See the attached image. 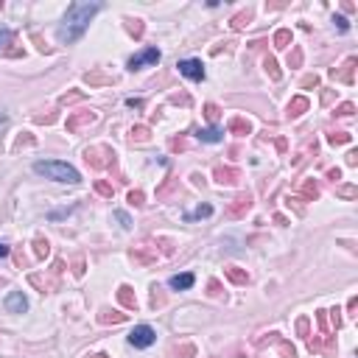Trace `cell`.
Segmentation results:
<instances>
[{
  "instance_id": "31",
  "label": "cell",
  "mask_w": 358,
  "mask_h": 358,
  "mask_svg": "<svg viewBox=\"0 0 358 358\" xmlns=\"http://www.w3.org/2000/svg\"><path fill=\"white\" fill-rule=\"evenodd\" d=\"M126 31L129 34H132V37H143V23H140V20H126Z\"/></svg>"
},
{
  "instance_id": "16",
  "label": "cell",
  "mask_w": 358,
  "mask_h": 358,
  "mask_svg": "<svg viewBox=\"0 0 358 358\" xmlns=\"http://www.w3.org/2000/svg\"><path fill=\"white\" fill-rule=\"evenodd\" d=\"M207 216H213V207H210V204H199L196 210L185 213L182 219H185V221H199V219H207Z\"/></svg>"
},
{
  "instance_id": "7",
  "label": "cell",
  "mask_w": 358,
  "mask_h": 358,
  "mask_svg": "<svg viewBox=\"0 0 358 358\" xmlns=\"http://www.w3.org/2000/svg\"><path fill=\"white\" fill-rule=\"evenodd\" d=\"M98 115L95 112H81V115H70L67 118V132H81L84 126H90V123H95Z\"/></svg>"
},
{
  "instance_id": "20",
  "label": "cell",
  "mask_w": 358,
  "mask_h": 358,
  "mask_svg": "<svg viewBox=\"0 0 358 358\" xmlns=\"http://www.w3.org/2000/svg\"><path fill=\"white\" fill-rule=\"evenodd\" d=\"M126 319V314H118V311H101V314H98V322H101V325H118V322H123Z\"/></svg>"
},
{
  "instance_id": "13",
  "label": "cell",
  "mask_w": 358,
  "mask_h": 358,
  "mask_svg": "<svg viewBox=\"0 0 358 358\" xmlns=\"http://www.w3.org/2000/svg\"><path fill=\"white\" fill-rule=\"evenodd\" d=\"M196 137H199L201 143H219V140H224V132H221L219 126H207V129H199Z\"/></svg>"
},
{
  "instance_id": "14",
  "label": "cell",
  "mask_w": 358,
  "mask_h": 358,
  "mask_svg": "<svg viewBox=\"0 0 358 358\" xmlns=\"http://www.w3.org/2000/svg\"><path fill=\"white\" fill-rule=\"evenodd\" d=\"M118 299H121L123 308H132V311L137 308V297H134V291L129 285H121V288H118Z\"/></svg>"
},
{
  "instance_id": "21",
  "label": "cell",
  "mask_w": 358,
  "mask_h": 358,
  "mask_svg": "<svg viewBox=\"0 0 358 358\" xmlns=\"http://www.w3.org/2000/svg\"><path fill=\"white\" fill-rule=\"evenodd\" d=\"M272 341H274V344H277V350H280V355H283V358H297V350H294V347L288 344V341L277 339V333L272 336Z\"/></svg>"
},
{
  "instance_id": "26",
  "label": "cell",
  "mask_w": 358,
  "mask_h": 358,
  "mask_svg": "<svg viewBox=\"0 0 358 358\" xmlns=\"http://www.w3.org/2000/svg\"><path fill=\"white\" fill-rule=\"evenodd\" d=\"M249 20H252V12L246 9V12H241V14H235V17H232V28L241 31L243 25H249Z\"/></svg>"
},
{
  "instance_id": "8",
  "label": "cell",
  "mask_w": 358,
  "mask_h": 358,
  "mask_svg": "<svg viewBox=\"0 0 358 358\" xmlns=\"http://www.w3.org/2000/svg\"><path fill=\"white\" fill-rule=\"evenodd\" d=\"M6 311L9 314H25L28 311V299H25L23 291H12L6 297Z\"/></svg>"
},
{
  "instance_id": "11",
  "label": "cell",
  "mask_w": 358,
  "mask_h": 358,
  "mask_svg": "<svg viewBox=\"0 0 358 358\" xmlns=\"http://www.w3.org/2000/svg\"><path fill=\"white\" fill-rule=\"evenodd\" d=\"M213 176H216V182H221V185H232V182H238V176H241V171L238 168H216L213 171Z\"/></svg>"
},
{
  "instance_id": "38",
  "label": "cell",
  "mask_w": 358,
  "mask_h": 358,
  "mask_svg": "<svg viewBox=\"0 0 358 358\" xmlns=\"http://www.w3.org/2000/svg\"><path fill=\"white\" fill-rule=\"evenodd\" d=\"M336 193L344 196V199H352V196H355V188H352V185H344V188H339Z\"/></svg>"
},
{
  "instance_id": "44",
  "label": "cell",
  "mask_w": 358,
  "mask_h": 358,
  "mask_svg": "<svg viewBox=\"0 0 358 358\" xmlns=\"http://www.w3.org/2000/svg\"><path fill=\"white\" fill-rule=\"evenodd\" d=\"M319 84V79L316 76H308V79H302V87H316Z\"/></svg>"
},
{
  "instance_id": "12",
  "label": "cell",
  "mask_w": 358,
  "mask_h": 358,
  "mask_svg": "<svg viewBox=\"0 0 358 358\" xmlns=\"http://www.w3.org/2000/svg\"><path fill=\"white\" fill-rule=\"evenodd\" d=\"M132 261L146 266V263H154V261H157V252H151V249L143 243V246H134V249H132Z\"/></svg>"
},
{
  "instance_id": "27",
  "label": "cell",
  "mask_w": 358,
  "mask_h": 358,
  "mask_svg": "<svg viewBox=\"0 0 358 358\" xmlns=\"http://www.w3.org/2000/svg\"><path fill=\"white\" fill-rule=\"evenodd\" d=\"M352 140V134H347V132H333V134H328V143L330 146H341V143H350Z\"/></svg>"
},
{
  "instance_id": "24",
  "label": "cell",
  "mask_w": 358,
  "mask_h": 358,
  "mask_svg": "<svg viewBox=\"0 0 358 358\" xmlns=\"http://www.w3.org/2000/svg\"><path fill=\"white\" fill-rule=\"evenodd\" d=\"M12 39H14V31L6 28V25H0V50H6V54H9V45H12Z\"/></svg>"
},
{
  "instance_id": "30",
  "label": "cell",
  "mask_w": 358,
  "mask_h": 358,
  "mask_svg": "<svg viewBox=\"0 0 358 358\" xmlns=\"http://www.w3.org/2000/svg\"><path fill=\"white\" fill-rule=\"evenodd\" d=\"M193 344H182V347H174V350H171V355H174V358H190V355H193Z\"/></svg>"
},
{
  "instance_id": "22",
  "label": "cell",
  "mask_w": 358,
  "mask_h": 358,
  "mask_svg": "<svg viewBox=\"0 0 358 358\" xmlns=\"http://www.w3.org/2000/svg\"><path fill=\"white\" fill-rule=\"evenodd\" d=\"M230 132H235V134H249V132H252V123L243 121V118H232V121H230Z\"/></svg>"
},
{
  "instance_id": "19",
  "label": "cell",
  "mask_w": 358,
  "mask_h": 358,
  "mask_svg": "<svg viewBox=\"0 0 358 358\" xmlns=\"http://www.w3.org/2000/svg\"><path fill=\"white\" fill-rule=\"evenodd\" d=\"M299 196H302L305 201H314L316 196H319V188H316V182H314V179L302 182V188H299Z\"/></svg>"
},
{
  "instance_id": "39",
  "label": "cell",
  "mask_w": 358,
  "mask_h": 358,
  "mask_svg": "<svg viewBox=\"0 0 358 358\" xmlns=\"http://www.w3.org/2000/svg\"><path fill=\"white\" fill-rule=\"evenodd\" d=\"M352 112H355V107H352V104H341L339 110H336V115H352Z\"/></svg>"
},
{
  "instance_id": "28",
  "label": "cell",
  "mask_w": 358,
  "mask_h": 358,
  "mask_svg": "<svg viewBox=\"0 0 358 358\" xmlns=\"http://www.w3.org/2000/svg\"><path fill=\"white\" fill-rule=\"evenodd\" d=\"M263 67H266V73L272 76L274 81H280V70H277V62H274V56H266V59H263Z\"/></svg>"
},
{
  "instance_id": "5",
  "label": "cell",
  "mask_w": 358,
  "mask_h": 358,
  "mask_svg": "<svg viewBox=\"0 0 358 358\" xmlns=\"http://www.w3.org/2000/svg\"><path fill=\"white\" fill-rule=\"evenodd\" d=\"M160 62V50L157 48H146V50H140V54H134L132 59L126 62L129 70H140V67H148V65H157Z\"/></svg>"
},
{
  "instance_id": "18",
  "label": "cell",
  "mask_w": 358,
  "mask_h": 358,
  "mask_svg": "<svg viewBox=\"0 0 358 358\" xmlns=\"http://www.w3.org/2000/svg\"><path fill=\"white\" fill-rule=\"evenodd\" d=\"M305 110H308V98H302V95L294 98V101L288 104V118H299Z\"/></svg>"
},
{
  "instance_id": "41",
  "label": "cell",
  "mask_w": 358,
  "mask_h": 358,
  "mask_svg": "<svg viewBox=\"0 0 358 358\" xmlns=\"http://www.w3.org/2000/svg\"><path fill=\"white\" fill-rule=\"evenodd\" d=\"M126 107H132V110H140V107H143V101H140V98H126Z\"/></svg>"
},
{
  "instance_id": "17",
  "label": "cell",
  "mask_w": 358,
  "mask_h": 358,
  "mask_svg": "<svg viewBox=\"0 0 358 358\" xmlns=\"http://www.w3.org/2000/svg\"><path fill=\"white\" fill-rule=\"evenodd\" d=\"M224 274H227V277H230L235 285H246V283H249V272H243V269L230 266V269H224Z\"/></svg>"
},
{
  "instance_id": "47",
  "label": "cell",
  "mask_w": 358,
  "mask_h": 358,
  "mask_svg": "<svg viewBox=\"0 0 358 358\" xmlns=\"http://www.w3.org/2000/svg\"><path fill=\"white\" fill-rule=\"evenodd\" d=\"M358 163V151H350L347 154V165H355Z\"/></svg>"
},
{
  "instance_id": "2",
  "label": "cell",
  "mask_w": 358,
  "mask_h": 358,
  "mask_svg": "<svg viewBox=\"0 0 358 358\" xmlns=\"http://www.w3.org/2000/svg\"><path fill=\"white\" fill-rule=\"evenodd\" d=\"M34 174L45 176V179H54V182H65V185H79L81 174L67 163H59V160H37L34 163Z\"/></svg>"
},
{
  "instance_id": "48",
  "label": "cell",
  "mask_w": 358,
  "mask_h": 358,
  "mask_svg": "<svg viewBox=\"0 0 358 358\" xmlns=\"http://www.w3.org/2000/svg\"><path fill=\"white\" fill-rule=\"evenodd\" d=\"M6 123H9V115H6L3 110H0V126H6Z\"/></svg>"
},
{
  "instance_id": "4",
  "label": "cell",
  "mask_w": 358,
  "mask_h": 358,
  "mask_svg": "<svg viewBox=\"0 0 358 358\" xmlns=\"http://www.w3.org/2000/svg\"><path fill=\"white\" fill-rule=\"evenodd\" d=\"M154 341H157V330H154L151 325H137V328L129 333V344L137 347V350H146Z\"/></svg>"
},
{
  "instance_id": "36",
  "label": "cell",
  "mask_w": 358,
  "mask_h": 358,
  "mask_svg": "<svg viewBox=\"0 0 358 358\" xmlns=\"http://www.w3.org/2000/svg\"><path fill=\"white\" fill-rule=\"evenodd\" d=\"M204 115L210 118V121H219V107H216V104H207V107H204Z\"/></svg>"
},
{
  "instance_id": "3",
  "label": "cell",
  "mask_w": 358,
  "mask_h": 358,
  "mask_svg": "<svg viewBox=\"0 0 358 358\" xmlns=\"http://www.w3.org/2000/svg\"><path fill=\"white\" fill-rule=\"evenodd\" d=\"M84 160L92 165V168H110L115 163V151L110 146H90L84 151Z\"/></svg>"
},
{
  "instance_id": "43",
  "label": "cell",
  "mask_w": 358,
  "mask_h": 358,
  "mask_svg": "<svg viewBox=\"0 0 358 358\" xmlns=\"http://www.w3.org/2000/svg\"><path fill=\"white\" fill-rule=\"evenodd\" d=\"M219 288H221V285H219V280H210V294H213V297H219Z\"/></svg>"
},
{
  "instance_id": "34",
  "label": "cell",
  "mask_w": 358,
  "mask_h": 358,
  "mask_svg": "<svg viewBox=\"0 0 358 358\" xmlns=\"http://www.w3.org/2000/svg\"><path fill=\"white\" fill-rule=\"evenodd\" d=\"M143 199H146V196H143V190H132V193H129V201H132L134 207L146 204V201H143Z\"/></svg>"
},
{
  "instance_id": "40",
  "label": "cell",
  "mask_w": 358,
  "mask_h": 358,
  "mask_svg": "<svg viewBox=\"0 0 358 358\" xmlns=\"http://www.w3.org/2000/svg\"><path fill=\"white\" fill-rule=\"evenodd\" d=\"M333 23L339 25V31H347V28H350V23H347V20L341 17V14H339V17H333Z\"/></svg>"
},
{
  "instance_id": "1",
  "label": "cell",
  "mask_w": 358,
  "mask_h": 358,
  "mask_svg": "<svg viewBox=\"0 0 358 358\" xmlns=\"http://www.w3.org/2000/svg\"><path fill=\"white\" fill-rule=\"evenodd\" d=\"M98 12H101V3H70L62 17V25L56 28V39L62 45H73L76 39H81V34Z\"/></svg>"
},
{
  "instance_id": "37",
  "label": "cell",
  "mask_w": 358,
  "mask_h": 358,
  "mask_svg": "<svg viewBox=\"0 0 358 358\" xmlns=\"http://www.w3.org/2000/svg\"><path fill=\"white\" fill-rule=\"evenodd\" d=\"M299 62H302V50L294 48V54L288 56V65H291V67H299Z\"/></svg>"
},
{
  "instance_id": "42",
  "label": "cell",
  "mask_w": 358,
  "mask_h": 358,
  "mask_svg": "<svg viewBox=\"0 0 358 358\" xmlns=\"http://www.w3.org/2000/svg\"><path fill=\"white\" fill-rule=\"evenodd\" d=\"M81 92H70V95H62V104H70V101H79Z\"/></svg>"
},
{
  "instance_id": "35",
  "label": "cell",
  "mask_w": 358,
  "mask_h": 358,
  "mask_svg": "<svg viewBox=\"0 0 358 358\" xmlns=\"http://www.w3.org/2000/svg\"><path fill=\"white\" fill-rule=\"evenodd\" d=\"M115 219L121 221V227H123V230H129V227H132V219H129V216H126L123 210H118V213H115Z\"/></svg>"
},
{
  "instance_id": "6",
  "label": "cell",
  "mask_w": 358,
  "mask_h": 358,
  "mask_svg": "<svg viewBox=\"0 0 358 358\" xmlns=\"http://www.w3.org/2000/svg\"><path fill=\"white\" fill-rule=\"evenodd\" d=\"M176 67H179V73H182L185 79H190V81H204V65H201L199 59H182Z\"/></svg>"
},
{
  "instance_id": "32",
  "label": "cell",
  "mask_w": 358,
  "mask_h": 358,
  "mask_svg": "<svg viewBox=\"0 0 358 358\" xmlns=\"http://www.w3.org/2000/svg\"><path fill=\"white\" fill-rule=\"evenodd\" d=\"M95 190H98L101 196H110V199H112V193H115V190H112V185L104 182V179H98V182H95Z\"/></svg>"
},
{
  "instance_id": "23",
  "label": "cell",
  "mask_w": 358,
  "mask_h": 358,
  "mask_svg": "<svg viewBox=\"0 0 358 358\" xmlns=\"http://www.w3.org/2000/svg\"><path fill=\"white\" fill-rule=\"evenodd\" d=\"M274 45H277V48H288V45H291V31L280 28L277 34H274Z\"/></svg>"
},
{
  "instance_id": "9",
  "label": "cell",
  "mask_w": 358,
  "mask_h": 358,
  "mask_svg": "<svg viewBox=\"0 0 358 358\" xmlns=\"http://www.w3.org/2000/svg\"><path fill=\"white\" fill-rule=\"evenodd\" d=\"M249 207H252V196H249V193H241L238 199H232L230 207H227V216H230V219H238V216H243Z\"/></svg>"
},
{
  "instance_id": "15",
  "label": "cell",
  "mask_w": 358,
  "mask_h": 358,
  "mask_svg": "<svg viewBox=\"0 0 358 358\" xmlns=\"http://www.w3.org/2000/svg\"><path fill=\"white\" fill-rule=\"evenodd\" d=\"M352 67H355V59H347L344 62V70H330V76H333V79L347 81V84H352Z\"/></svg>"
},
{
  "instance_id": "10",
  "label": "cell",
  "mask_w": 358,
  "mask_h": 358,
  "mask_svg": "<svg viewBox=\"0 0 358 358\" xmlns=\"http://www.w3.org/2000/svg\"><path fill=\"white\" fill-rule=\"evenodd\" d=\"M193 283H196V277L190 272H185V274H174V277L168 280V285L174 288V291H188V288H193Z\"/></svg>"
},
{
  "instance_id": "29",
  "label": "cell",
  "mask_w": 358,
  "mask_h": 358,
  "mask_svg": "<svg viewBox=\"0 0 358 358\" xmlns=\"http://www.w3.org/2000/svg\"><path fill=\"white\" fill-rule=\"evenodd\" d=\"M129 137H132L134 143H146V140H148V126H134Z\"/></svg>"
},
{
  "instance_id": "45",
  "label": "cell",
  "mask_w": 358,
  "mask_h": 358,
  "mask_svg": "<svg viewBox=\"0 0 358 358\" xmlns=\"http://www.w3.org/2000/svg\"><path fill=\"white\" fill-rule=\"evenodd\" d=\"M328 179H333V182H336V179H341V171L339 168H330L328 171Z\"/></svg>"
},
{
  "instance_id": "46",
  "label": "cell",
  "mask_w": 358,
  "mask_h": 358,
  "mask_svg": "<svg viewBox=\"0 0 358 358\" xmlns=\"http://www.w3.org/2000/svg\"><path fill=\"white\" fill-rule=\"evenodd\" d=\"M9 252H12V246H9V243H0V258H9Z\"/></svg>"
},
{
  "instance_id": "49",
  "label": "cell",
  "mask_w": 358,
  "mask_h": 358,
  "mask_svg": "<svg viewBox=\"0 0 358 358\" xmlns=\"http://www.w3.org/2000/svg\"><path fill=\"white\" fill-rule=\"evenodd\" d=\"M87 358H110V355H104V352H95V355H87Z\"/></svg>"
},
{
  "instance_id": "25",
  "label": "cell",
  "mask_w": 358,
  "mask_h": 358,
  "mask_svg": "<svg viewBox=\"0 0 358 358\" xmlns=\"http://www.w3.org/2000/svg\"><path fill=\"white\" fill-rule=\"evenodd\" d=\"M48 252H50L48 238H37V241H34V255H37V258H48Z\"/></svg>"
},
{
  "instance_id": "33",
  "label": "cell",
  "mask_w": 358,
  "mask_h": 358,
  "mask_svg": "<svg viewBox=\"0 0 358 358\" xmlns=\"http://www.w3.org/2000/svg\"><path fill=\"white\" fill-rule=\"evenodd\" d=\"M73 210H76V204L65 207V210H54V213H48V219H50V221H56V219H65L67 213H73Z\"/></svg>"
}]
</instances>
